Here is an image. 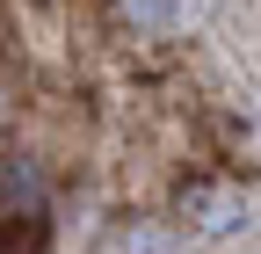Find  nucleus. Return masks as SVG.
Listing matches in <instances>:
<instances>
[{
  "instance_id": "obj_1",
  "label": "nucleus",
  "mask_w": 261,
  "mask_h": 254,
  "mask_svg": "<svg viewBox=\"0 0 261 254\" xmlns=\"http://www.w3.org/2000/svg\"><path fill=\"white\" fill-rule=\"evenodd\" d=\"M247 211H254V204H247L240 182H211V174L181 182V218H189L196 233H211V240H218V233H240Z\"/></svg>"
},
{
  "instance_id": "obj_2",
  "label": "nucleus",
  "mask_w": 261,
  "mask_h": 254,
  "mask_svg": "<svg viewBox=\"0 0 261 254\" xmlns=\"http://www.w3.org/2000/svg\"><path fill=\"white\" fill-rule=\"evenodd\" d=\"M0 254H51L44 211H0Z\"/></svg>"
},
{
  "instance_id": "obj_3",
  "label": "nucleus",
  "mask_w": 261,
  "mask_h": 254,
  "mask_svg": "<svg viewBox=\"0 0 261 254\" xmlns=\"http://www.w3.org/2000/svg\"><path fill=\"white\" fill-rule=\"evenodd\" d=\"M109 254H174V225H160V218H123Z\"/></svg>"
},
{
  "instance_id": "obj_4",
  "label": "nucleus",
  "mask_w": 261,
  "mask_h": 254,
  "mask_svg": "<svg viewBox=\"0 0 261 254\" xmlns=\"http://www.w3.org/2000/svg\"><path fill=\"white\" fill-rule=\"evenodd\" d=\"M116 15L138 29V37H174L181 29V0H116Z\"/></svg>"
}]
</instances>
